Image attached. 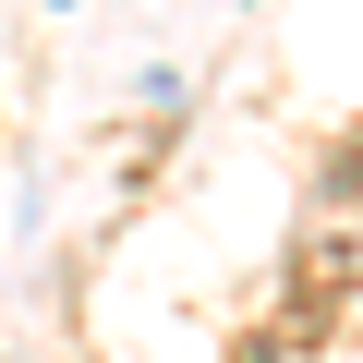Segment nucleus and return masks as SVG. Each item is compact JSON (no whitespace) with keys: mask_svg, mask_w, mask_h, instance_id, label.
Listing matches in <instances>:
<instances>
[{"mask_svg":"<svg viewBox=\"0 0 363 363\" xmlns=\"http://www.w3.org/2000/svg\"><path fill=\"white\" fill-rule=\"evenodd\" d=\"M61 13H73V0H61Z\"/></svg>","mask_w":363,"mask_h":363,"instance_id":"f257e3e1","label":"nucleus"}]
</instances>
